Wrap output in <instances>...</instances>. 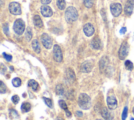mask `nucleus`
<instances>
[{
    "instance_id": "f257e3e1",
    "label": "nucleus",
    "mask_w": 134,
    "mask_h": 120,
    "mask_svg": "<svg viewBox=\"0 0 134 120\" xmlns=\"http://www.w3.org/2000/svg\"><path fill=\"white\" fill-rule=\"evenodd\" d=\"M78 18V12L74 6H69L65 12V18L69 24L75 22Z\"/></svg>"
},
{
    "instance_id": "f03ea898",
    "label": "nucleus",
    "mask_w": 134,
    "mask_h": 120,
    "mask_svg": "<svg viewBox=\"0 0 134 120\" xmlns=\"http://www.w3.org/2000/svg\"><path fill=\"white\" fill-rule=\"evenodd\" d=\"M78 103L82 109H88L91 106V98L85 93H81L79 96Z\"/></svg>"
},
{
    "instance_id": "7ed1b4c3",
    "label": "nucleus",
    "mask_w": 134,
    "mask_h": 120,
    "mask_svg": "<svg viewBox=\"0 0 134 120\" xmlns=\"http://www.w3.org/2000/svg\"><path fill=\"white\" fill-rule=\"evenodd\" d=\"M13 29L16 34L20 35L25 30V23L21 18L17 19L14 23Z\"/></svg>"
},
{
    "instance_id": "20e7f679",
    "label": "nucleus",
    "mask_w": 134,
    "mask_h": 120,
    "mask_svg": "<svg viewBox=\"0 0 134 120\" xmlns=\"http://www.w3.org/2000/svg\"><path fill=\"white\" fill-rule=\"evenodd\" d=\"M129 51V46L126 41L122 43L118 52V57L121 60H124L127 56Z\"/></svg>"
},
{
    "instance_id": "39448f33",
    "label": "nucleus",
    "mask_w": 134,
    "mask_h": 120,
    "mask_svg": "<svg viewBox=\"0 0 134 120\" xmlns=\"http://www.w3.org/2000/svg\"><path fill=\"white\" fill-rule=\"evenodd\" d=\"M41 41L43 46L47 49H50L52 46V39L46 33H43L41 36Z\"/></svg>"
},
{
    "instance_id": "423d86ee",
    "label": "nucleus",
    "mask_w": 134,
    "mask_h": 120,
    "mask_svg": "<svg viewBox=\"0 0 134 120\" xmlns=\"http://www.w3.org/2000/svg\"><path fill=\"white\" fill-rule=\"evenodd\" d=\"M53 55L54 60L57 63H60L62 61L63 56L60 46L58 44H55L53 46Z\"/></svg>"
},
{
    "instance_id": "0eeeda50",
    "label": "nucleus",
    "mask_w": 134,
    "mask_h": 120,
    "mask_svg": "<svg viewBox=\"0 0 134 120\" xmlns=\"http://www.w3.org/2000/svg\"><path fill=\"white\" fill-rule=\"evenodd\" d=\"M110 10L112 15L117 17L119 16L122 12V6L119 3H114L110 5Z\"/></svg>"
},
{
    "instance_id": "6e6552de",
    "label": "nucleus",
    "mask_w": 134,
    "mask_h": 120,
    "mask_svg": "<svg viewBox=\"0 0 134 120\" xmlns=\"http://www.w3.org/2000/svg\"><path fill=\"white\" fill-rule=\"evenodd\" d=\"M8 9H9V12L13 15H17L21 14V6L20 4L17 2H11L9 5Z\"/></svg>"
},
{
    "instance_id": "1a4fd4ad",
    "label": "nucleus",
    "mask_w": 134,
    "mask_h": 120,
    "mask_svg": "<svg viewBox=\"0 0 134 120\" xmlns=\"http://www.w3.org/2000/svg\"><path fill=\"white\" fill-rule=\"evenodd\" d=\"M94 66V61L93 60H87L82 63L80 67V70L83 73L90 72Z\"/></svg>"
},
{
    "instance_id": "9d476101",
    "label": "nucleus",
    "mask_w": 134,
    "mask_h": 120,
    "mask_svg": "<svg viewBox=\"0 0 134 120\" xmlns=\"http://www.w3.org/2000/svg\"><path fill=\"white\" fill-rule=\"evenodd\" d=\"M107 104L108 107L110 110L115 109L117 107V101L114 95H109L107 97Z\"/></svg>"
},
{
    "instance_id": "9b49d317",
    "label": "nucleus",
    "mask_w": 134,
    "mask_h": 120,
    "mask_svg": "<svg viewBox=\"0 0 134 120\" xmlns=\"http://www.w3.org/2000/svg\"><path fill=\"white\" fill-rule=\"evenodd\" d=\"M134 7V0H127L124 7L125 14L127 16H130L132 12Z\"/></svg>"
},
{
    "instance_id": "f8f14e48",
    "label": "nucleus",
    "mask_w": 134,
    "mask_h": 120,
    "mask_svg": "<svg viewBox=\"0 0 134 120\" xmlns=\"http://www.w3.org/2000/svg\"><path fill=\"white\" fill-rule=\"evenodd\" d=\"M107 107H104L101 112L102 117L105 120H112L114 118V113Z\"/></svg>"
},
{
    "instance_id": "ddd939ff",
    "label": "nucleus",
    "mask_w": 134,
    "mask_h": 120,
    "mask_svg": "<svg viewBox=\"0 0 134 120\" xmlns=\"http://www.w3.org/2000/svg\"><path fill=\"white\" fill-rule=\"evenodd\" d=\"M83 32L86 36L90 37L94 34L95 29L93 25L88 23L85 24L83 26Z\"/></svg>"
},
{
    "instance_id": "4468645a",
    "label": "nucleus",
    "mask_w": 134,
    "mask_h": 120,
    "mask_svg": "<svg viewBox=\"0 0 134 120\" xmlns=\"http://www.w3.org/2000/svg\"><path fill=\"white\" fill-rule=\"evenodd\" d=\"M41 13L42 16L46 17H49L52 16L53 14V12L51 8L46 5H43L41 6L40 8Z\"/></svg>"
},
{
    "instance_id": "2eb2a0df",
    "label": "nucleus",
    "mask_w": 134,
    "mask_h": 120,
    "mask_svg": "<svg viewBox=\"0 0 134 120\" xmlns=\"http://www.w3.org/2000/svg\"><path fill=\"white\" fill-rule=\"evenodd\" d=\"M93 48L96 49H100L103 47V44L100 39L98 36H95L91 42Z\"/></svg>"
},
{
    "instance_id": "dca6fc26",
    "label": "nucleus",
    "mask_w": 134,
    "mask_h": 120,
    "mask_svg": "<svg viewBox=\"0 0 134 120\" xmlns=\"http://www.w3.org/2000/svg\"><path fill=\"white\" fill-rule=\"evenodd\" d=\"M33 22L35 26H36L37 27L41 28L43 26V22L42 21L40 16L38 15H36L34 16Z\"/></svg>"
},
{
    "instance_id": "f3484780",
    "label": "nucleus",
    "mask_w": 134,
    "mask_h": 120,
    "mask_svg": "<svg viewBox=\"0 0 134 120\" xmlns=\"http://www.w3.org/2000/svg\"><path fill=\"white\" fill-rule=\"evenodd\" d=\"M66 75L67 78L70 82H73L75 81V75L74 71L72 69L68 68L66 71Z\"/></svg>"
},
{
    "instance_id": "a211bd4d",
    "label": "nucleus",
    "mask_w": 134,
    "mask_h": 120,
    "mask_svg": "<svg viewBox=\"0 0 134 120\" xmlns=\"http://www.w3.org/2000/svg\"><path fill=\"white\" fill-rule=\"evenodd\" d=\"M31 45L33 50L36 53L39 54L40 52V45L39 44V42L37 39H35L32 41Z\"/></svg>"
},
{
    "instance_id": "6ab92c4d",
    "label": "nucleus",
    "mask_w": 134,
    "mask_h": 120,
    "mask_svg": "<svg viewBox=\"0 0 134 120\" xmlns=\"http://www.w3.org/2000/svg\"><path fill=\"white\" fill-rule=\"evenodd\" d=\"M31 109V105L28 102L23 103L21 105V110L24 113L29 112Z\"/></svg>"
},
{
    "instance_id": "aec40b11",
    "label": "nucleus",
    "mask_w": 134,
    "mask_h": 120,
    "mask_svg": "<svg viewBox=\"0 0 134 120\" xmlns=\"http://www.w3.org/2000/svg\"><path fill=\"white\" fill-rule=\"evenodd\" d=\"M28 85L29 87H31L34 91H36L38 87V83L34 79H30L28 81Z\"/></svg>"
},
{
    "instance_id": "412c9836",
    "label": "nucleus",
    "mask_w": 134,
    "mask_h": 120,
    "mask_svg": "<svg viewBox=\"0 0 134 120\" xmlns=\"http://www.w3.org/2000/svg\"><path fill=\"white\" fill-rule=\"evenodd\" d=\"M25 36L26 37V39L27 40V41H29L32 36V31L30 27H28L27 28V29H26L25 31Z\"/></svg>"
},
{
    "instance_id": "4be33fe9",
    "label": "nucleus",
    "mask_w": 134,
    "mask_h": 120,
    "mask_svg": "<svg viewBox=\"0 0 134 120\" xmlns=\"http://www.w3.org/2000/svg\"><path fill=\"white\" fill-rule=\"evenodd\" d=\"M57 5L59 9L60 10H63L66 6V3L64 0H57Z\"/></svg>"
},
{
    "instance_id": "5701e85b",
    "label": "nucleus",
    "mask_w": 134,
    "mask_h": 120,
    "mask_svg": "<svg viewBox=\"0 0 134 120\" xmlns=\"http://www.w3.org/2000/svg\"><path fill=\"white\" fill-rule=\"evenodd\" d=\"M64 92V89L63 85L61 84H59L57 85L55 87V92L59 95H61L63 94Z\"/></svg>"
},
{
    "instance_id": "b1692460",
    "label": "nucleus",
    "mask_w": 134,
    "mask_h": 120,
    "mask_svg": "<svg viewBox=\"0 0 134 120\" xmlns=\"http://www.w3.org/2000/svg\"><path fill=\"white\" fill-rule=\"evenodd\" d=\"M12 82V84L13 85V86L16 87L20 86L21 85V81L18 77L14 78L13 79Z\"/></svg>"
},
{
    "instance_id": "393cba45",
    "label": "nucleus",
    "mask_w": 134,
    "mask_h": 120,
    "mask_svg": "<svg viewBox=\"0 0 134 120\" xmlns=\"http://www.w3.org/2000/svg\"><path fill=\"white\" fill-rule=\"evenodd\" d=\"M125 66L126 69L128 71H132L133 68V63L129 60H127L125 62Z\"/></svg>"
},
{
    "instance_id": "a878e982",
    "label": "nucleus",
    "mask_w": 134,
    "mask_h": 120,
    "mask_svg": "<svg viewBox=\"0 0 134 120\" xmlns=\"http://www.w3.org/2000/svg\"><path fill=\"white\" fill-rule=\"evenodd\" d=\"M94 0H83V3L85 6L87 8H91L94 4Z\"/></svg>"
},
{
    "instance_id": "bb28decb",
    "label": "nucleus",
    "mask_w": 134,
    "mask_h": 120,
    "mask_svg": "<svg viewBox=\"0 0 134 120\" xmlns=\"http://www.w3.org/2000/svg\"><path fill=\"white\" fill-rule=\"evenodd\" d=\"M3 32L4 33L7 35L9 36V26L8 24L7 23H5L3 24Z\"/></svg>"
},
{
    "instance_id": "cd10ccee",
    "label": "nucleus",
    "mask_w": 134,
    "mask_h": 120,
    "mask_svg": "<svg viewBox=\"0 0 134 120\" xmlns=\"http://www.w3.org/2000/svg\"><path fill=\"white\" fill-rule=\"evenodd\" d=\"M128 115V107L127 106H125L124 108L122 115H121V119L122 120H126Z\"/></svg>"
},
{
    "instance_id": "c85d7f7f",
    "label": "nucleus",
    "mask_w": 134,
    "mask_h": 120,
    "mask_svg": "<svg viewBox=\"0 0 134 120\" xmlns=\"http://www.w3.org/2000/svg\"><path fill=\"white\" fill-rule=\"evenodd\" d=\"M43 99L46 103V104L49 106V107L50 108H52V101L49 98H47V97H43Z\"/></svg>"
},
{
    "instance_id": "c756f323",
    "label": "nucleus",
    "mask_w": 134,
    "mask_h": 120,
    "mask_svg": "<svg viewBox=\"0 0 134 120\" xmlns=\"http://www.w3.org/2000/svg\"><path fill=\"white\" fill-rule=\"evenodd\" d=\"M59 104L60 105V106L63 109L66 110L68 109V107H67V105L65 103V102L63 100H60L59 101Z\"/></svg>"
},
{
    "instance_id": "7c9ffc66",
    "label": "nucleus",
    "mask_w": 134,
    "mask_h": 120,
    "mask_svg": "<svg viewBox=\"0 0 134 120\" xmlns=\"http://www.w3.org/2000/svg\"><path fill=\"white\" fill-rule=\"evenodd\" d=\"M0 92L1 94H3L5 93L6 92V86L5 85V84L2 82L1 81V85H0Z\"/></svg>"
},
{
    "instance_id": "2f4dec72",
    "label": "nucleus",
    "mask_w": 134,
    "mask_h": 120,
    "mask_svg": "<svg viewBox=\"0 0 134 120\" xmlns=\"http://www.w3.org/2000/svg\"><path fill=\"white\" fill-rule=\"evenodd\" d=\"M12 101L14 104H17L19 101V97L18 95H15L12 97Z\"/></svg>"
},
{
    "instance_id": "473e14b6",
    "label": "nucleus",
    "mask_w": 134,
    "mask_h": 120,
    "mask_svg": "<svg viewBox=\"0 0 134 120\" xmlns=\"http://www.w3.org/2000/svg\"><path fill=\"white\" fill-rule=\"evenodd\" d=\"M3 55L4 56V57L5 58V59L8 61V62H9L12 60V56L11 55H9V54H6L5 52H4L3 53Z\"/></svg>"
},
{
    "instance_id": "72a5a7b5",
    "label": "nucleus",
    "mask_w": 134,
    "mask_h": 120,
    "mask_svg": "<svg viewBox=\"0 0 134 120\" xmlns=\"http://www.w3.org/2000/svg\"><path fill=\"white\" fill-rule=\"evenodd\" d=\"M127 31V28L126 27H122L121 28V29L119 31V33L120 34H124Z\"/></svg>"
},
{
    "instance_id": "f704fd0d",
    "label": "nucleus",
    "mask_w": 134,
    "mask_h": 120,
    "mask_svg": "<svg viewBox=\"0 0 134 120\" xmlns=\"http://www.w3.org/2000/svg\"><path fill=\"white\" fill-rule=\"evenodd\" d=\"M41 3L44 5H47L50 3L52 0H40Z\"/></svg>"
},
{
    "instance_id": "c9c22d12",
    "label": "nucleus",
    "mask_w": 134,
    "mask_h": 120,
    "mask_svg": "<svg viewBox=\"0 0 134 120\" xmlns=\"http://www.w3.org/2000/svg\"><path fill=\"white\" fill-rule=\"evenodd\" d=\"M6 70V67H5V66L4 65H3V64H1V73H3V72H5Z\"/></svg>"
},
{
    "instance_id": "e433bc0d",
    "label": "nucleus",
    "mask_w": 134,
    "mask_h": 120,
    "mask_svg": "<svg viewBox=\"0 0 134 120\" xmlns=\"http://www.w3.org/2000/svg\"><path fill=\"white\" fill-rule=\"evenodd\" d=\"M75 114L79 117H82L83 116V113L81 111H76Z\"/></svg>"
},
{
    "instance_id": "4c0bfd02",
    "label": "nucleus",
    "mask_w": 134,
    "mask_h": 120,
    "mask_svg": "<svg viewBox=\"0 0 134 120\" xmlns=\"http://www.w3.org/2000/svg\"><path fill=\"white\" fill-rule=\"evenodd\" d=\"M65 113H66V115L67 116H68V117H69V116H70L71 115V112L67 109H66V110H65Z\"/></svg>"
},
{
    "instance_id": "58836bf2",
    "label": "nucleus",
    "mask_w": 134,
    "mask_h": 120,
    "mask_svg": "<svg viewBox=\"0 0 134 120\" xmlns=\"http://www.w3.org/2000/svg\"><path fill=\"white\" fill-rule=\"evenodd\" d=\"M10 68L11 69L12 71H13V70H14V67H13V66H10Z\"/></svg>"
},
{
    "instance_id": "ea45409f",
    "label": "nucleus",
    "mask_w": 134,
    "mask_h": 120,
    "mask_svg": "<svg viewBox=\"0 0 134 120\" xmlns=\"http://www.w3.org/2000/svg\"><path fill=\"white\" fill-rule=\"evenodd\" d=\"M132 112H133V115H134V107H133V108H132Z\"/></svg>"
},
{
    "instance_id": "a19ab883",
    "label": "nucleus",
    "mask_w": 134,
    "mask_h": 120,
    "mask_svg": "<svg viewBox=\"0 0 134 120\" xmlns=\"http://www.w3.org/2000/svg\"><path fill=\"white\" fill-rule=\"evenodd\" d=\"M130 120H134V118H131Z\"/></svg>"
},
{
    "instance_id": "79ce46f5",
    "label": "nucleus",
    "mask_w": 134,
    "mask_h": 120,
    "mask_svg": "<svg viewBox=\"0 0 134 120\" xmlns=\"http://www.w3.org/2000/svg\"><path fill=\"white\" fill-rule=\"evenodd\" d=\"M96 120H103V119H97Z\"/></svg>"
},
{
    "instance_id": "37998d69",
    "label": "nucleus",
    "mask_w": 134,
    "mask_h": 120,
    "mask_svg": "<svg viewBox=\"0 0 134 120\" xmlns=\"http://www.w3.org/2000/svg\"><path fill=\"white\" fill-rule=\"evenodd\" d=\"M62 120H63V119H62Z\"/></svg>"
}]
</instances>
